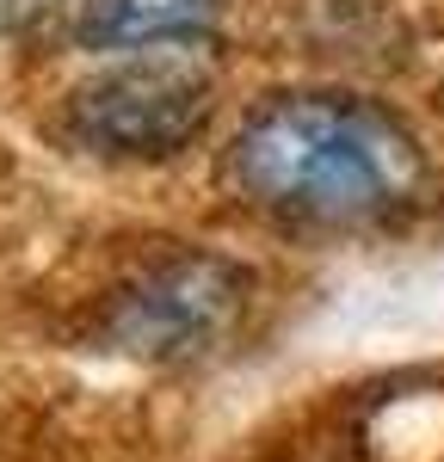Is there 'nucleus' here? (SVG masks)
<instances>
[{"label": "nucleus", "instance_id": "nucleus-3", "mask_svg": "<svg viewBox=\"0 0 444 462\" xmlns=\"http://www.w3.org/2000/svg\"><path fill=\"white\" fill-rule=\"evenodd\" d=\"M247 302V272L222 253H173L111 296L106 339L148 364L210 352Z\"/></svg>", "mask_w": 444, "mask_h": 462}, {"label": "nucleus", "instance_id": "nucleus-5", "mask_svg": "<svg viewBox=\"0 0 444 462\" xmlns=\"http://www.w3.org/2000/svg\"><path fill=\"white\" fill-rule=\"evenodd\" d=\"M62 0H0V37L25 32V25H37L43 13H56Z\"/></svg>", "mask_w": 444, "mask_h": 462}, {"label": "nucleus", "instance_id": "nucleus-2", "mask_svg": "<svg viewBox=\"0 0 444 462\" xmlns=\"http://www.w3.org/2000/svg\"><path fill=\"white\" fill-rule=\"evenodd\" d=\"M210 117H217V80L154 50L80 87L69 106V130L80 148L106 161H173L210 130Z\"/></svg>", "mask_w": 444, "mask_h": 462}, {"label": "nucleus", "instance_id": "nucleus-1", "mask_svg": "<svg viewBox=\"0 0 444 462\" xmlns=\"http://www.w3.org/2000/svg\"><path fill=\"white\" fill-rule=\"evenodd\" d=\"M228 179L259 210L315 228H376L426 204V148L389 106L339 87L272 93L241 117Z\"/></svg>", "mask_w": 444, "mask_h": 462}, {"label": "nucleus", "instance_id": "nucleus-4", "mask_svg": "<svg viewBox=\"0 0 444 462\" xmlns=\"http://www.w3.org/2000/svg\"><path fill=\"white\" fill-rule=\"evenodd\" d=\"M222 19V0H69V32L80 50H173L204 43Z\"/></svg>", "mask_w": 444, "mask_h": 462}]
</instances>
